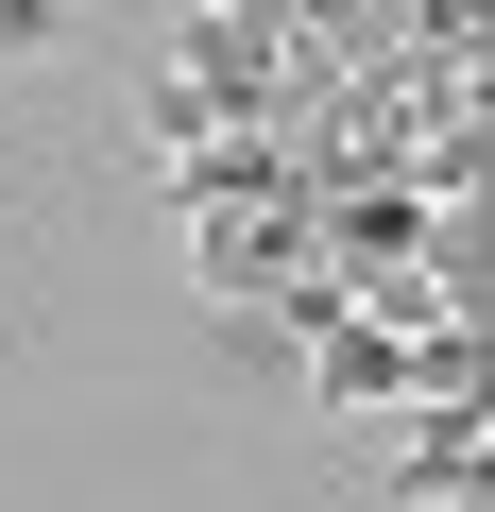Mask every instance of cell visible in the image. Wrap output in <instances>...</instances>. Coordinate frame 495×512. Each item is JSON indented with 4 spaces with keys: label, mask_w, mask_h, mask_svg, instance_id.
Wrapping results in <instances>:
<instances>
[{
    "label": "cell",
    "mask_w": 495,
    "mask_h": 512,
    "mask_svg": "<svg viewBox=\"0 0 495 512\" xmlns=\"http://www.w3.org/2000/svg\"><path fill=\"white\" fill-rule=\"evenodd\" d=\"M410 274H427V308L478 325V308H495V205H427V222H410Z\"/></svg>",
    "instance_id": "cell-4"
},
{
    "label": "cell",
    "mask_w": 495,
    "mask_h": 512,
    "mask_svg": "<svg viewBox=\"0 0 495 512\" xmlns=\"http://www.w3.org/2000/svg\"><path fill=\"white\" fill-rule=\"evenodd\" d=\"M69 35V0H0V52H52Z\"/></svg>",
    "instance_id": "cell-6"
},
{
    "label": "cell",
    "mask_w": 495,
    "mask_h": 512,
    "mask_svg": "<svg viewBox=\"0 0 495 512\" xmlns=\"http://www.w3.org/2000/svg\"><path fill=\"white\" fill-rule=\"evenodd\" d=\"M410 410H495V325H410Z\"/></svg>",
    "instance_id": "cell-5"
},
{
    "label": "cell",
    "mask_w": 495,
    "mask_h": 512,
    "mask_svg": "<svg viewBox=\"0 0 495 512\" xmlns=\"http://www.w3.org/2000/svg\"><path fill=\"white\" fill-rule=\"evenodd\" d=\"M376 478H393L410 512H478V495H495V410H427V427H410Z\"/></svg>",
    "instance_id": "cell-2"
},
{
    "label": "cell",
    "mask_w": 495,
    "mask_h": 512,
    "mask_svg": "<svg viewBox=\"0 0 495 512\" xmlns=\"http://www.w3.org/2000/svg\"><path fill=\"white\" fill-rule=\"evenodd\" d=\"M154 171H171L188 222H205V205H308V188H291V137H171Z\"/></svg>",
    "instance_id": "cell-3"
},
{
    "label": "cell",
    "mask_w": 495,
    "mask_h": 512,
    "mask_svg": "<svg viewBox=\"0 0 495 512\" xmlns=\"http://www.w3.org/2000/svg\"><path fill=\"white\" fill-rule=\"evenodd\" d=\"M188 274H205L222 308H274L291 274H325V205H205V222H188Z\"/></svg>",
    "instance_id": "cell-1"
}]
</instances>
